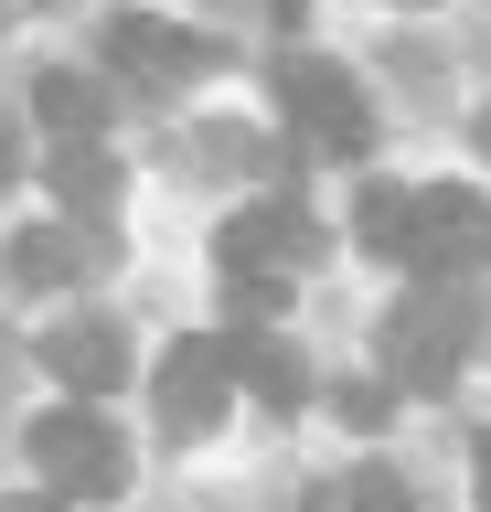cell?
<instances>
[{"label":"cell","mask_w":491,"mask_h":512,"mask_svg":"<svg viewBox=\"0 0 491 512\" xmlns=\"http://www.w3.org/2000/svg\"><path fill=\"white\" fill-rule=\"evenodd\" d=\"M353 235L374 256H395V267H427V278H470V267H491V203L470 182H427V192L363 182Z\"/></svg>","instance_id":"obj_1"},{"label":"cell","mask_w":491,"mask_h":512,"mask_svg":"<svg viewBox=\"0 0 491 512\" xmlns=\"http://www.w3.org/2000/svg\"><path fill=\"white\" fill-rule=\"evenodd\" d=\"M481 331V310H470V288L459 278H427L406 288L385 310V384H406V395H438V384L459 374V342Z\"/></svg>","instance_id":"obj_2"},{"label":"cell","mask_w":491,"mask_h":512,"mask_svg":"<svg viewBox=\"0 0 491 512\" xmlns=\"http://www.w3.org/2000/svg\"><path fill=\"white\" fill-rule=\"evenodd\" d=\"M33 470L65 491V502H118L129 491V448H118V427H107L97 406H54L33 427Z\"/></svg>","instance_id":"obj_3"},{"label":"cell","mask_w":491,"mask_h":512,"mask_svg":"<svg viewBox=\"0 0 491 512\" xmlns=\"http://www.w3.org/2000/svg\"><path fill=\"white\" fill-rule=\"evenodd\" d=\"M278 96H289V128L321 160H363V150H374V107H363V86L342 75V64L289 54V64H278Z\"/></svg>","instance_id":"obj_4"},{"label":"cell","mask_w":491,"mask_h":512,"mask_svg":"<svg viewBox=\"0 0 491 512\" xmlns=\"http://www.w3.org/2000/svg\"><path fill=\"white\" fill-rule=\"evenodd\" d=\"M225 395H235L225 342H171L161 384H150V406H161V427H171V438H214V427H225Z\"/></svg>","instance_id":"obj_5"},{"label":"cell","mask_w":491,"mask_h":512,"mask_svg":"<svg viewBox=\"0 0 491 512\" xmlns=\"http://www.w3.org/2000/svg\"><path fill=\"white\" fill-rule=\"evenodd\" d=\"M214 256H225V278H235V267H267V278H289V267H310V256H321V224H310V203L267 192L257 214H235L225 235H214Z\"/></svg>","instance_id":"obj_6"},{"label":"cell","mask_w":491,"mask_h":512,"mask_svg":"<svg viewBox=\"0 0 491 512\" xmlns=\"http://www.w3.org/2000/svg\"><path fill=\"white\" fill-rule=\"evenodd\" d=\"M107 64L118 75H150V86H182V75H214V43L203 32H182V22H150V11H118L107 22Z\"/></svg>","instance_id":"obj_7"},{"label":"cell","mask_w":491,"mask_h":512,"mask_svg":"<svg viewBox=\"0 0 491 512\" xmlns=\"http://www.w3.org/2000/svg\"><path fill=\"white\" fill-rule=\"evenodd\" d=\"M43 363H54V384H75V395H118V384H129V331H118V320H54V331H43Z\"/></svg>","instance_id":"obj_8"},{"label":"cell","mask_w":491,"mask_h":512,"mask_svg":"<svg viewBox=\"0 0 491 512\" xmlns=\"http://www.w3.org/2000/svg\"><path fill=\"white\" fill-rule=\"evenodd\" d=\"M225 363H235V384H246L257 406H299V395H310V374H299V352H289V342H267V331L225 342Z\"/></svg>","instance_id":"obj_9"},{"label":"cell","mask_w":491,"mask_h":512,"mask_svg":"<svg viewBox=\"0 0 491 512\" xmlns=\"http://www.w3.org/2000/svg\"><path fill=\"white\" fill-rule=\"evenodd\" d=\"M22 288H75L86 278V246H75L65 224H33V235H11V256H0Z\"/></svg>","instance_id":"obj_10"},{"label":"cell","mask_w":491,"mask_h":512,"mask_svg":"<svg viewBox=\"0 0 491 512\" xmlns=\"http://www.w3.org/2000/svg\"><path fill=\"white\" fill-rule=\"evenodd\" d=\"M54 192H65V214H118V160L97 150V139H65V160H54Z\"/></svg>","instance_id":"obj_11"},{"label":"cell","mask_w":491,"mask_h":512,"mask_svg":"<svg viewBox=\"0 0 491 512\" xmlns=\"http://www.w3.org/2000/svg\"><path fill=\"white\" fill-rule=\"evenodd\" d=\"M33 118L54 128V139H97V128H107V96L86 86V75H43V86H33Z\"/></svg>","instance_id":"obj_12"},{"label":"cell","mask_w":491,"mask_h":512,"mask_svg":"<svg viewBox=\"0 0 491 512\" xmlns=\"http://www.w3.org/2000/svg\"><path fill=\"white\" fill-rule=\"evenodd\" d=\"M299 512H417V502H406V480H395V470H342V480H321Z\"/></svg>","instance_id":"obj_13"},{"label":"cell","mask_w":491,"mask_h":512,"mask_svg":"<svg viewBox=\"0 0 491 512\" xmlns=\"http://www.w3.org/2000/svg\"><path fill=\"white\" fill-rule=\"evenodd\" d=\"M0 512H65V491H22V502H0Z\"/></svg>","instance_id":"obj_14"},{"label":"cell","mask_w":491,"mask_h":512,"mask_svg":"<svg viewBox=\"0 0 491 512\" xmlns=\"http://www.w3.org/2000/svg\"><path fill=\"white\" fill-rule=\"evenodd\" d=\"M481 512H491V438H481Z\"/></svg>","instance_id":"obj_15"},{"label":"cell","mask_w":491,"mask_h":512,"mask_svg":"<svg viewBox=\"0 0 491 512\" xmlns=\"http://www.w3.org/2000/svg\"><path fill=\"white\" fill-rule=\"evenodd\" d=\"M0 182H11V128H0Z\"/></svg>","instance_id":"obj_16"},{"label":"cell","mask_w":491,"mask_h":512,"mask_svg":"<svg viewBox=\"0 0 491 512\" xmlns=\"http://www.w3.org/2000/svg\"><path fill=\"white\" fill-rule=\"evenodd\" d=\"M481 160H491V107H481Z\"/></svg>","instance_id":"obj_17"}]
</instances>
